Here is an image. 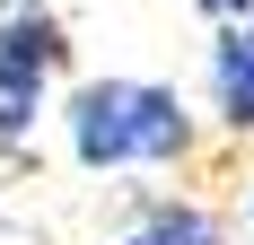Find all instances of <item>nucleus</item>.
I'll use <instances>...</instances> for the list:
<instances>
[{
	"instance_id": "f257e3e1",
	"label": "nucleus",
	"mask_w": 254,
	"mask_h": 245,
	"mask_svg": "<svg viewBox=\"0 0 254 245\" xmlns=\"http://www.w3.org/2000/svg\"><path fill=\"white\" fill-rule=\"evenodd\" d=\"M62 140L88 175L184 167L193 158V105L167 79H79L62 97Z\"/></svg>"
},
{
	"instance_id": "f03ea898",
	"label": "nucleus",
	"mask_w": 254,
	"mask_h": 245,
	"mask_svg": "<svg viewBox=\"0 0 254 245\" xmlns=\"http://www.w3.org/2000/svg\"><path fill=\"white\" fill-rule=\"evenodd\" d=\"M62 70H70V26L44 0H9L0 9V149H26Z\"/></svg>"
},
{
	"instance_id": "7ed1b4c3",
	"label": "nucleus",
	"mask_w": 254,
	"mask_h": 245,
	"mask_svg": "<svg viewBox=\"0 0 254 245\" xmlns=\"http://www.w3.org/2000/svg\"><path fill=\"white\" fill-rule=\"evenodd\" d=\"M210 105L228 131H254V18L210 35Z\"/></svg>"
},
{
	"instance_id": "20e7f679",
	"label": "nucleus",
	"mask_w": 254,
	"mask_h": 245,
	"mask_svg": "<svg viewBox=\"0 0 254 245\" xmlns=\"http://www.w3.org/2000/svg\"><path fill=\"white\" fill-rule=\"evenodd\" d=\"M114 245H228V228L210 219L202 201H184V193H158V201H140L123 219V237Z\"/></svg>"
},
{
	"instance_id": "39448f33",
	"label": "nucleus",
	"mask_w": 254,
	"mask_h": 245,
	"mask_svg": "<svg viewBox=\"0 0 254 245\" xmlns=\"http://www.w3.org/2000/svg\"><path fill=\"white\" fill-rule=\"evenodd\" d=\"M202 18H219V26H237V18H254V0H193Z\"/></svg>"
},
{
	"instance_id": "423d86ee",
	"label": "nucleus",
	"mask_w": 254,
	"mask_h": 245,
	"mask_svg": "<svg viewBox=\"0 0 254 245\" xmlns=\"http://www.w3.org/2000/svg\"><path fill=\"white\" fill-rule=\"evenodd\" d=\"M246 219H254V175H246Z\"/></svg>"
}]
</instances>
